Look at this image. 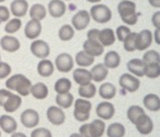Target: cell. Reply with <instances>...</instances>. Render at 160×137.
Listing matches in <instances>:
<instances>
[{
  "instance_id": "obj_42",
  "label": "cell",
  "mask_w": 160,
  "mask_h": 137,
  "mask_svg": "<svg viewBox=\"0 0 160 137\" xmlns=\"http://www.w3.org/2000/svg\"><path fill=\"white\" fill-rule=\"evenodd\" d=\"M142 61L144 64L147 63H160V54L156 50H148L142 56Z\"/></svg>"
},
{
  "instance_id": "obj_16",
  "label": "cell",
  "mask_w": 160,
  "mask_h": 137,
  "mask_svg": "<svg viewBox=\"0 0 160 137\" xmlns=\"http://www.w3.org/2000/svg\"><path fill=\"white\" fill-rule=\"evenodd\" d=\"M0 45L4 51H7L10 53L16 52L20 49V41L12 35H4L0 40Z\"/></svg>"
},
{
  "instance_id": "obj_9",
  "label": "cell",
  "mask_w": 160,
  "mask_h": 137,
  "mask_svg": "<svg viewBox=\"0 0 160 137\" xmlns=\"http://www.w3.org/2000/svg\"><path fill=\"white\" fill-rule=\"evenodd\" d=\"M39 114L34 109H26L20 115L21 124L26 128H35L39 124Z\"/></svg>"
},
{
  "instance_id": "obj_46",
  "label": "cell",
  "mask_w": 160,
  "mask_h": 137,
  "mask_svg": "<svg viewBox=\"0 0 160 137\" xmlns=\"http://www.w3.org/2000/svg\"><path fill=\"white\" fill-rule=\"evenodd\" d=\"M10 17V10L4 6V5H0V23L8 21Z\"/></svg>"
},
{
  "instance_id": "obj_11",
  "label": "cell",
  "mask_w": 160,
  "mask_h": 137,
  "mask_svg": "<svg viewBox=\"0 0 160 137\" xmlns=\"http://www.w3.org/2000/svg\"><path fill=\"white\" fill-rule=\"evenodd\" d=\"M30 50L35 57L41 59H45L50 54V47L44 40H34L30 45Z\"/></svg>"
},
{
  "instance_id": "obj_19",
  "label": "cell",
  "mask_w": 160,
  "mask_h": 137,
  "mask_svg": "<svg viewBox=\"0 0 160 137\" xmlns=\"http://www.w3.org/2000/svg\"><path fill=\"white\" fill-rule=\"evenodd\" d=\"M49 14L54 18H60L66 12V4L63 0H51L48 4Z\"/></svg>"
},
{
  "instance_id": "obj_41",
  "label": "cell",
  "mask_w": 160,
  "mask_h": 137,
  "mask_svg": "<svg viewBox=\"0 0 160 137\" xmlns=\"http://www.w3.org/2000/svg\"><path fill=\"white\" fill-rule=\"evenodd\" d=\"M136 32H130L123 40V47L127 52H133L136 50L135 48V40H136Z\"/></svg>"
},
{
  "instance_id": "obj_48",
  "label": "cell",
  "mask_w": 160,
  "mask_h": 137,
  "mask_svg": "<svg viewBox=\"0 0 160 137\" xmlns=\"http://www.w3.org/2000/svg\"><path fill=\"white\" fill-rule=\"evenodd\" d=\"M151 22L155 28L160 27V11H156L153 13L151 17Z\"/></svg>"
},
{
  "instance_id": "obj_10",
  "label": "cell",
  "mask_w": 160,
  "mask_h": 137,
  "mask_svg": "<svg viewBox=\"0 0 160 137\" xmlns=\"http://www.w3.org/2000/svg\"><path fill=\"white\" fill-rule=\"evenodd\" d=\"M55 66L59 72L68 73L70 72L74 66V60L72 56L68 53H61L55 59Z\"/></svg>"
},
{
  "instance_id": "obj_13",
  "label": "cell",
  "mask_w": 160,
  "mask_h": 137,
  "mask_svg": "<svg viewBox=\"0 0 160 137\" xmlns=\"http://www.w3.org/2000/svg\"><path fill=\"white\" fill-rule=\"evenodd\" d=\"M134 125L136 126V129H137L138 132L140 134H143V135L150 134L152 132L153 127H154L153 121L151 120V118H150L146 113H144L140 116Z\"/></svg>"
},
{
  "instance_id": "obj_29",
  "label": "cell",
  "mask_w": 160,
  "mask_h": 137,
  "mask_svg": "<svg viewBox=\"0 0 160 137\" xmlns=\"http://www.w3.org/2000/svg\"><path fill=\"white\" fill-rule=\"evenodd\" d=\"M30 93L32 94L34 98H36L38 100H42L45 99L48 96L49 90L48 87L45 85L43 82H37L34 85L31 86V90H30Z\"/></svg>"
},
{
  "instance_id": "obj_52",
  "label": "cell",
  "mask_w": 160,
  "mask_h": 137,
  "mask_svg": "<svg viewBox=\"0 0 160 137\" xmlns=\"http://www.w3.org/2000/svg\"><path fill=\"white\" fill-rule=\"evenodd\" d=\"M11 137H27V136L22 132H16V133H13Z\"/></svg>"
},
{
  "instance_id": "obj_15",
  "label": "cell",
  "mask_w": 160,
  "mask_h": 137,
  "mask_svg": "<svg viewBox=\"0 0 160 137\" xmlns=\"http://www.w3.org/2000/svg\"><path fill=\"white\" fill-rule=\"evenodd\" d=\"M41 31H42L41 23L38 20H34V19H31L30 21H28L24 28L25 36L30 40L37 39L39 37V35L41 34Z\"/></svg>"
},
{
  "instance_id": "obj_31",
  "label": "cell",
  "mask_w": 160,
  "mask_h": 137,
  "mask_svg": "<svg viewBox=\"0 0 160 137\" xmlns=\"http://www.w3.org/2000/svg\"><path fill=\"white\" fill-rule=\"evenodd\" d=\"M99 95L100 97L106 100H110L115 97L116 95V87L110 82H105L100 85L99 87Z\"/></svg>"
},
{
  "instance_id": "obj_50",
  "label": "cell",
  "mask_w": 160,
  "mask_h": 137,
  "mask_svg": "<svg viewBox=\"0 0 160 137\" xmlns=\"http://www.w3.org/2000/svg\"><path fill=\"white\" fill-rule=\"evenodd\" d=\"M153 39L156 44L160 45V27L155 29V31L153 33Z\"/></svg>"
},
{
  "instance_id": "obj_1",
  "label": "cell",
  "mask_w": 160,
  "mask_h": 137,
  "mask_svg": "<svg viewBox=\"0 0 160 137\" xmlns=\"http://www.w3.org/2000/svg\"><path fill=\"white\" fill-rule=\"evenodd\" d=\"M6 88L8 90L16 91L20 96H27L31 90L32 83L23 74H14L6 80Z\"/></svg>"
},
{
  "instance_id": "obj_18",
  "label": "cell",
  "mask_w": 160,
  "mask_h": 137,
  "mask_svg": "<svg viewBox=\"0 0 160 137\" xmlns=\"http://www.w3.org/2000/svg\"><path fill=\"white\" fill-rule=\"evenodd\" d=\"M28 8L27 0H13L10 4V12L17 18L25 16L28 12Z\"/></svg>"
},
{
  "instance_id": "obj_7",
  "label": "cell",
  "mask_w": 160,
  "mask_h": 137,
  "mask_svg": "<svg viewBox=\"0 0 160 137\" xmlns=\"http://www.w3.org/2000/svg\"><path fill=\"white\" fill-rule=\"evenodd\" d=\"M153 35L149 29L141 30L136 35V40H135V48L139 51H144L148 49L152 44Z\"/></svg>"
},
{
  "instance_id": "obj_54",
  "label": "cell",
  "mask_w": 160,
  "mask_h": 137,
  "mask_svg": "<svg viewBox=\"0 0 160 137\" xmlns=\"http://www.w3.org/2000/svg\"><path fill=\"white\" fill-rule=\"evenodd\" d=\"M69 137H82V136L80 135V134H78V133H72Z\"/></svg>"
},
{
  "instance_id": "obj_47",
  "label": "cell",
  "mask_w": 160,
  "mask_h": 137,
  "mask_svg": "<svg viewBox=\"0 0 160 137\" xmlns=\"http://www.w3.org/2000/svg\"><path fill=\"white\" fill-rule=\"evenodd\" d=\"M12 95L11 90H8V89H0V106H2L4 103L6 102L7 99Z\"/></svg>"
},
{
  "instance_id": "obj_22",
  "label": "cell",
  "mask_w": 160,
  "mask_h": 137,
  "mask_svg": "<svg viewBox=\"0 0 160 137\" xmlns=\"http://www.w3.org/2000/svg\"><path fill=\"white\" fill-rule=\"evenodd\" d=\"M144 107L152 112H157L160 110V97L156 94L149 93L143 98Z\"/></svg>"
},
{
  "instance_id": "obj_26",
  "label": "cell",
  "mask_w": 160,
  "mask_h": 137,
  "mask_svg": "<svg viewBox=\"0 0 160 137\" xmlns=\"http://www.w3.org/2000/svg\"><path fill=\"white\" fill-rule=\"evenodd\" d=\"M90 73H91L92 76V80H94L95 82H101L107 77L108 68L103 63H99L94 65L92 69L90 70Z\"/></svg>"
},
{
  "instance_id": "obj_44",
  "label": "cell",
  "mask_w": 160,
  "mask_h": 137,
  "mask_svg": "<svg viewBox=\"0 0 160 137\" xmlns=\"http://www.w3.org/2000/svg\"><path fill=\"white\" fill-rule=\"evenodd\" d=\"M30 137H52V133L49 129L41 127L34 129L31 132Z\"/></svg>"
},
{
  "instance_id": "obj_12",
  "label": "cell",
  "mask_w": 160,
  "mask_h": 137,
  "mask_svg": "<svg viewBox=\"0 0 160 137\" xmlns=\"http://www.w3.org/2000/svg\"><path fill=\"white\" fill-rule=\"evenodd\" d=\"M46 116L49 122L55 126L61 125L65 121V113L59 106H50L46 111Z\"/></svg>"
},
{
  "instance_id": "obj_55",
  "label": "cell",
  "mask_w": 160,
  "mask_h": 137,
  "mask_svg": "<svg viewBox=\"0 0 160 137\" xmlns=\"http://www.w3.org/2000/svg\"><path fill=\"white\" fill-rule=\"evenodd\" d=\"M5 0H0V3H2V2H4Z\"/></svg>"
},
{
  "instance_id": "obj_8",
  "label": "cell",
  "mask_w": 160,
  "mask_h": 137,
  "mask_svg": "<svg viewBox=\"0 0 160 137\" xmlns=\"http://www.w3.org/2000/svg\"><path fill=\"white\" fill-rule=\"evenodd\" d=\"M90 19H91V17H90V14L87 10H79L78 12L73 15L71 24L74 29L81 31L89 25Z\"/></svg>"
},
{
  "instance_id": "obj_25",
  "label": "cell",
  "mask_w": 160,
  "mask_h": 137,
  "mask_svg": "<svg viewBox=\"0 0 160 137\" xmlns=\"http://www.w3.org/2000/svg\"><path fill=\"white\" fill-rule=\"evenodd\" d=\"M22 104V98L20 95H16L13 94L10 96V97L7 99L6 102L4 103L3 108L5 110V112L7 113H13L15 111H17L19 109V107Z\"/></svg>"
},
{
  "instance_id": "obj_27",
  "label": "cell",
  "mask_w": 160,
  "mask_h": 137,
  "mask_svg": "<svg viewBox=\"0 0 160 137\" xmlns=\"http://www.w3.org/2000/svg\"><path fill=\"white\" fill-rule=\"evenodd\" d=\"M37 72L41 77H50L54 72V65L48 59H42L37 65Z\"/></svg>"
},
{
  "instance_id": "obj_24",
  "label": "cell",
  "mask_w": 160,
  "mask_h": 137,
  "mask_svg": "<svg viewBox=\"0 0 160 137\" xmlns=\"http://www.w3.org/2000/svg\"><path fill=\"white\" fill-rule=\"evenodd\" d=\"M73 79L79 86L90 83L92 80V76L90 71L85 68H77L73 71Z\"/></svg>"
},
{
  "instance_id": "obj_21",
  "label": "cell",
  "mask_w": 160,
  "mask_h": 137,
  "mask_svg": "<svg viewBox=\"0 0 160 137\" xmlns=\"http://www.w3.org/2000/svg\"><path fill=\"white\" fill-rule=\"evenodd\" d=\"M0 128L5 133L11 134L17 129V122L12 116L4 114L2 116H0Z\"/></svg>"
},
{
  "instance_id": "obj_57",
  "label": "cell",
  "mask_w": 160,
  "mask_h": 137,
  "mask_svg": "<svg viewBox=\"0 0 160 137\" xmlns=\"http://www.w3.org/2000/svg\"><path fill=\"white\" fill-rule=\"evenodd\" d=\"M0 137H1V131H0Z\"/></svg>"
},
{
  "instance_id": "obj_17",
  "label": "cell",
  "mask_w": 160,
  "mask_h": 137,
  "mask_svg": "<svg viewBox=\"0 0 160 137\" xmlns=\"http://www.w3.org/2000/svg\"><path fill=\"white\" fill-rule=\"evenodd\" d=\"M96 114L99 118L103 120H109L111 119L115 114V107L112 103L104 101L100 102L96 107Z\"/></svg>"
},
{
  "instance_id": "obj_20",
  "label": "cell",
  "mask_w": 160,
  "mask_h": 137,
  "mask_svg": "<svg viewBox=\"0 0 160 137\" xmlns=\"http://www.w3.org/2000/svg\"><path fill=\"white\" fill-rule=\"evenodd\" d=\"M98 41L101 43L104 47L111 46L116 41V35L111 28H104L100 30L98 34Z\"/></svg>"
},
{
  "instance_id": "obj_33",
  "label": "cell",
  "mask_w": 160,
  "mask_h": 137,
  "mask_svg": "<svg viewBox=\"0 0 160 137\" xmlns=\"http://www.w3.org/2000/svg\"><path fill=\"white\" fill-rule=\"evenodd\" d=\"M56 104L62 109H68L71 107L74 102V97L71 93H64V94H57L56 96Z\"/></svg>"
},
{
  "instance_id": "obj_34",
  "label": "cell",
  "mask_w": 160,
  "mask_h": 137,
  "mask_svg": "<svg viewBox=\"0 0 160 137\" xmlns=\"http://www.w3.org/2000/svg\"><path fill=\"white\" fill-rule=\"evenodd\" d=\"M78 94L79 96H81V98L84 99L93 98L96 94V87L91 82L85 85H80V87L78 88Z\"/></svg>"
},
{
  "instance_id": "obj_56",
  "label": "cell",
  "mask_w": 160,
  "mask_h": 137,
  "mask_svg": "<svg viewBox=\"0 0 160 137\" xmlns=\"http://www.w3.org/2000/svg\"><path fill=\"white\" fill-rule=\"evenodd\" d=\"M0 61H1V55H0Z\"/></svg>"
},
{
  "instance_id": "obj_5",
  "label": "cell",
  "mask_w": 160,
  "mask_h": 137,
  "mask_svg": "<svg viewBox=\"0 0 160 137\" xmlns=\"http://www.w3.org/2000/svg\"><path fill=\"white\" fill-rule=\"evenodd\" d=\"M90 17H91L95 22L104 24L109 22L112 18V12L107 5L104 4H96L93 5L90 9Z\"/></svg>"
},
{
  "instance_id": "obj_37",
  "label": "cell",
  "mask_w": 160,
  "mask_h": 137,
  "mask_svg": "<svg viewBox=\"0 0 160 137\" xmlns=\"http://www.w3.org/2000/svg\"><path fill=\"white\" fill-rule=\"evenodd\" d=\"M144 76L148 78H157L160 76V63L144 64Z\"/></svg>"
},
{
  "instance_id": "obj_53",
  "label": "cell",
  "mask_w": 160,
  "mask_h": 137,
  "mask_svg": "<svg viewBox=\"0 0 160 137\" xmlns=\"http://www.w3.org/2000/svg\"><path fill=\"white\" fill-rule=\"evenodd\" d=\"M87 2H90V3H99L101 0H86Z\"/></svg>"
},
{
  "instance_id": "obj_35",
  "label": "cell",
  "mask_w": 160,
  "mask_h": 137,
  "mask_svg": "<svg viewBox=\"0 0 160 137\" xmlns=\"http://www.w3.org/2000/svg\"><path fill=\"white\" fill-rule=\"evenodd\" d=\"M75 29L72 25L64 24L58 30V37L61 41H69L74 37Z\"/></svg>"
},
{
  "instance_id": "obj_49",
  "label": "cell",
  "mask_w": 160,
  "mask_h": 137,
  "mask_svg": "<svg viewBox=\"0 0 160 137\" xmlns=\"http://www.w3.org/2000/svg\"><path fill=\"white\" fill-rule=\"evenodd\" d=\"M100 30L93 28L90 29L87 32V39H91V40H98V34H99Z\"/></svg>"
},
{
  "instance_id": "obj_40",
  "label": "cell",
  "mask_w": 160,
  "mask_h": 137,
  "mask_svg": "<svg viewBox=\"0 0 160 137\" xmlns=\"http://www.w3.org/2000/svg\"><path fill=\"white\" fill-rule=\"evenodd\" d=\"M21 25H22V22H21V20H20V18L15 17L13 19H10L9 21L5 24L4 30L7 34L11 35V34L18 32L20 28H21Z\"/></svg>"
},
{
  "instance_id": "obj_36",
  "label": "cell",
  "mask_w": 160,
  "mask_h": 137,
  "mask_svg": "<svg viewBox=\"0 0 160 137\" xmlns=\"http://www.w3.org/2000/svg\"><path fill=\"white\" fill-rule=\"evenodd\" d=\"M71 81L68 78H60L58 79L54 84V90L57 94H64V93H68L70 89H71Z\"/></svg>"
},
{
  "instance_id": "obj_30",
  "label": "cell",
  "mask_w": 160,
  "mask_h": 137,
  "mask_svg": "<svg viewBox=\"0 0 160 137\" xmlns=\"http://www.w3.org/2000/svg\"><path fill=\"white\" fill-rule=\"evenodd\" d=\"M46 8L43 4H40V3H35L33 4L31 8L29 9V15L31 19L34 20H38V21H41L43 20L45 17H46Z\"/></svg>"
},
{
  "instance_id": "obj_2",
  "label": "cell",
  "mask_w": 160,
  "mask_h": 137,
  "mask_svg": "<svg viewBox=\"0 0 160 137\" xmlns=\"http://www.w3.org/2000/svg\"><path fill=\"white\" fill-rule=\"evenodd\" d=\"M117 11L122 22L127 25H135L138 21L136 4L132 0H122L117 5Z\"/></svg>"
},
{
  "instance_id": "obj_38",
  "label": "cell",
  "mask_w": 160,
  "mask_h": 137,
  "mask_svg": "<svg viewBox=\"0 0 160 137\" xmlns=\"http://www.w3.org/2000/svg\"><path fill=\"white\" fill-rule=\"evenodd\" d=\"M125 135V127L121 123L115 122L108 126L107 136L108 137H123Z\"/></svg>"
},
{
  "instance_id": "obj_43",
  "label": "cell",
  "mask_w": 160,
  "mask_h": 137,
  "mask_svg": "<svg viewBox=\"0 0 160 137\" xmlns=\"http://www.w3.org/2000/svg\"><path fill=\"white\" fill-rule=\"evenodd\" d=\"M130 32H131V30H130L128 26H126V25H120V26L117 27L116 31H115V35H116V37L119 41L123 42L125 37H126Z\"/></svg>"
},
{
  "instance_id": "obj_23",
  "label": "cell",
  "mask_w": 160,
  "mask_h": 137,
  "mask_svg": "<svg viewBox=\"0 0 160 137\" xmlns=\"http://www.w3.org/2000/svg\"><path fill=\"white\" fill-rule=\"evenodd\" d=\"M127 69L130 73H132L136 77L144 76V63L142 59L133 58L127 62Z\"/></svg>"
},
{
  "instance_id": "obj_14",
  "label": "cell",
  "mask_w": 160,
  "mask_h": 137,
  "mask_svg": "<svg viewBox=\"0 0 160 137\" xmlns=\"http://www.w3.org/2000/svg\"><path fill=\"white\" fill-rule=\"evenodd\" d=\"M83 50L87 54L91 55L93 57L101 56L104 52V46L98 40L87 39L83 43Z\"/></svg>"
},
{
  "instance_id": "obj_3",
  "label": "cell",
  "mask_w": 160,
  "mask_h": 137,
  "mask_svg": "<svg viewBox=\"0 0 160 137\" xmlns=\"http://www.w3.org/2000/svg\"><path fill=\"white\" fill-rule=\"evenodd\" d=\"M105 122L103 120L95 119L90 123L80 126L79 134L82 137H102L105 131Z\"/></svg>"
},
{
  "instance_id": "obj_39",
  "label": "cell",
  "mask_w": 160,
  "mask_h": 137,
  "mask_svg": "<svg viewBox=\"0 0 160 137\" xmlns=\"http://www.w3.org/2000/svg\"><path fill=\"white\" fill-rule=\"evenodd\" d=\"M144 113V109L142 107H140L138 105H132L127 110V118L128 120H130V122L135 124L137 119Z\"/></svg>"
},
{
  "instance_id": "obj_6",
  "label": "cell",
  "mask_w": 160,
  "mask_h": 137,
  "mask_svg": "<svg viewBox=\"0 0 160 137\" xmlns=\"http://www.w3.org/2000/svg\"><path fill=\"white\" fill-rule=\"evenodd\" d=\"M119 85L120 87L128 92H135L140 87V80L130 73H124L120 76L119 78Z\"/></svg>"
},
{
  "instance_id": "obj_4",
  "label": "cell",
  "mask_w": 160,
  "mask_h": 137,
  "mask_svg": "<svg viewBox=\"0 0 160 137\" xmlns=\"http://www.w3.org/2000/svg\"><path fill=\"white\" fill-rule=\"evenodd\" d=\"M92 108V104L90 101L84 98H78L74 103V118L79 122H85L90 117V111Z\"/></svg>"
},
{
  "instance_id": "obj_51",
  "label": "cell",
  "mask_w": 160,
  "mask_h": 137,
  "mask_svg": "<svg viewBox=\"0 0 160 137\" xmlns=\"http://www.w3.org/2000/svg\"><path fill=\"white\" fill-rule=\"evenodd\" d=\"M148 3L154 8H160V0H148Z\"/></svg>"
},
{
  "instance_id": "obj_28",
  "label": "cell",
  "mask_w": 160,
  "mask_h": 137,
  "mask_svg": "<svg viewBox=\"0 0 160 137\" xmlns=\"http://www.w3.org/2000/svg\"><path fill=\"white\" fill-rule=\"evenodd\" d=\"M120 62H121V58H120V55L114 51V50H111V51H108L104 56V65L109 69H115L117 68Z\"/></svg>"
},
{
  "instance_id": "obj_45",
  "label": "cell",
  "mask_w": 160,
  "mask_h": 137,
  "mask_svg": "<svg viewBox=\"0 0 160 137\" xmlns=\"http://www.w3.org/2000/svg\"><path fill=\"white\" fill-rule=\"evenodd\" d=\"M11 66L6 63L0 61V79H5L11 73Z\"/></svg>"
},
{
  "instance_id": "obj_32",
  "label": "cell",
  "mask_w": 160,
  "mask_h": 137,
  "mask_svg": "<svg viewBox=\"0 0 160 137\" xmlns=\"http://www.w3.org/2000/svg\"><path fill=\"white\" fill-rule=\"evenodd\" d=\"M94 59H95V57L87 54L84 50L77 52L76 56H75V61H76L77 65H79L80 67L91 66V65L94 63Z\"/></svg>"
}]
</instances>
